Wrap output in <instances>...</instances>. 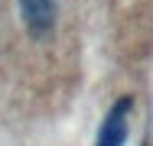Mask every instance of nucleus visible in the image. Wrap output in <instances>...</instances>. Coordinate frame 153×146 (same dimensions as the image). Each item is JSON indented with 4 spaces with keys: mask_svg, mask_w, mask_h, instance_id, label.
<instances>
[{
    "mask_svg": "<svg viewBox=\"0 0 153 146\" xmlns=\"http://www.w3.org/2000/svg\"><path fill=\"white\" fill-rule=\"evenodd\" d=\"M143 146H153V143H143Z\"/></svg>",
    "mask_w": 153,
    "mask_h": 146,
    "instance_id": "3",
    "label": "nucleus"
},
{
    "mask_svg": "<svg viewBox=\"0 0 153 146\" xmlns=\"http://www.w3.org/2000/svg\"><path fill=\"white\" fill-rule=\"evenodd\" d=\"M20 13L23 23L36 39L49 36L56 29V13H59V0H20Z\"/></svg>",
    "mask_w": 153,
    "mask_h": 146,
    "instance_id": "2",
    "label": "nucleus"
},
{
    "mask_svg": "<svg viewBox=\"0 0 153 146\" xmlns=\"http://www.w3.org/2000/svg\"><path fill=\"white\" fill-rule=\"evenodd\" d=\"M130 111H134V101H130V97H117V101L111 104V111L104 114L101 127H98L94 146H124L127 143V133H130Z\"/></svg>",
    "mask_w": 153,
    "mask_h": 146,
    "instance_id": "1",
    "label": "nucleus"
}]
</instances>
